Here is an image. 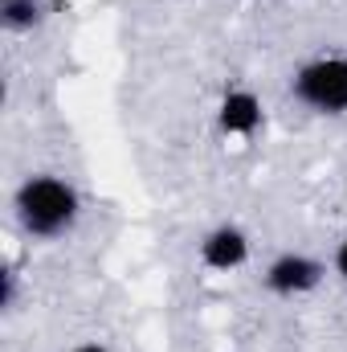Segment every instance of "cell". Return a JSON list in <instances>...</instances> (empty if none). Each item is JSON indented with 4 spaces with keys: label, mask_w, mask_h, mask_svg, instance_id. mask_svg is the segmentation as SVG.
<instances>
[{
    "label": "cell",
    "mask_w": 347,
    "mask_h": 352,
    "mask_svg": "<svg viewBox=\"0 0 347 352\" xmlns=\"http://www.w3.org/2000/svg\"><path fill=\"white\" fill-rule=\"evenodd\" d=\"M200 254H204V263L213 266V270H233V266L246 263L250 242H246V234H241V230L225 226V230H217V234H208V238H204Z\"/></svg>",
    "instance_id": "4"
},
{
    "label": "cell",
    "mask_w": 347,
    "mask_h": 352,
    "mask_svg": "<svg viewBox=\"0 0 347 352\" xmlns=\"http://www.w3.org/2000/svg\"><path fill=\"white\" fill-rule=\"evenodd\" d=\"M335 266H339V274L347 278V242L339 246V254H335Z\"/></svg>",
    "instance_id": "7"
},
{
    "label": "cell",
    "mask_w": 347,
    "mask_h": 352,
    "mask_svg": "<svg viewBox=\"0 0 347 352\" xmlns=\"http://www.w3.org/2000/svg\"><path fill=\"white\" fill-rule=\"evenodd\" d=\"M319 274H323L319 263H311V258H302V254H286V258H278V263L270 266L265 283H270L274 291H282V295H298V291H311V287L319 283Z\"/></svg>",
    "instance_id": "3"
},
{
    "label": "cell",
    "mask_w": 347,
    "mask_h": 352,
    "mask_svg": "<svg viewBox=\"0 0 347 352\" xmlns=\"http://www.w3.org/2000/svg\"><path fill=\"white\" fill-rule=\"evenodd\" d=\"M298 98L319 107V111H347V62L344 58H327L315 62L298 74Z\"/></svg>",
    "instance_id": "2"
},
{
    "label": "cell",
    "mask_w": 347,
    "mask_h": 352,
    "mask_svg": "<svg viewBox=\"0 0 347 352\" xmlns=\"http://www.w3.org/2000/svg\"><path fill=\"white\" fill-rule=\"evenodd\" d=\"M16 213L29 234H62L78 213V197L70 184H62L53 176H33L16 192Z\"/></svg>",
    "instance_id": "1"
},
{
    "label": "cell",
    "mask_w": 347,
    "mask_h": 352,
    "mask_svg": "<svg viewBox=\"0 0 347 352\" xmlns=\"http://www.w3.org/2000/svg\"><path fill=\"white\" fill-rule=\"evenodd\" d=\"M0 16L8 29H29L41 21V4L37 0H0Z\"/></svg>",
    "instance_id": "6"
},
{
    "label": "cell",
    "mask_w": 347,
    "mask_h": 352,
    "mask_svg": "<svg viewBox=\"0 0 347 352\" xmlns=\"http://www.w3.org/2000/svg\"><path fill=\"white\" fill-rule=\"evenodd\" d=\"M261 123V102L250 90H233L225 102H221V127L233 131V135H246Z\"/></svg>",
    "instance_id": "5"
},
{
    "label": "cell",
    "mask_w": 347,
    "mask_h": 352,
    "mask_svg": "<svg viewBox=\"0 0 347 352\" xmlns=\"http://www.w3.org/2000/svg\"><path fill=\"white\" fill-rule=\"evenodd\" d=\"M74 352H106V349H98V344H82V349H74Z\"/></svg>",
    "instance_id": "8"
}]
</instances>
